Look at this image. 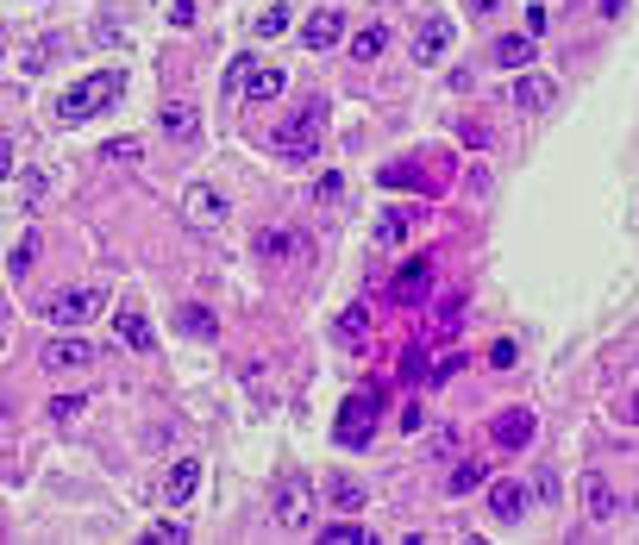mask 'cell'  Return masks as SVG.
Segmentation results:
<instances>
[{"instance_id":"cell-8","label":"cell","mask_w":639,"mask_h":545,"mask_svg":"<svg viewBox=\"0 0 639 545\" xmlns=\"http://www.w3.org/2000/svg\"><path fill=\"white\" fill-rule=\"evenodd\" d=\"M445 44H452V19H445L439 7L420 13V38H414V63H439Z\"/></svg>"},{"instance_id":"cell-20","label":"cell","mask_w":639,"mask_h":545,"mask_svg":"<svg viewBox=\"0 0 639 545\" xmlns=\"http://www.w3.org/2000/svg\"><path fill=\"white\" fill-rule=\"evenodd\" d=\"M383 44H389V26H364L358 38H351V63H376V57H383Z\"/></svg>"},{"instance_id":"cell-9","label":"cell","mask_w":639,"mask_h":545,"mask_svg":"<svg viewBox=\"0 0 639 545\" xmlns=\"http://www.w3.org/2000/svg\"><path fill=\"white\" fill-rule=\"evenodd\" d=\"M339 38H345V13H339V7H314V19L301 26V44H307V51H333Z\"/></svg>"},{"instance_id":"cell-16","label":"cell","mask_w":639,"mask_h":545,"mask_svg":"<svg viewBox=\"0 0 639 545\" xmlns=\"http://www.w3.org/2000/svg\"><path fill=\"white\" fill-rule=\"evenodd\" d=\"M188 220H195V226H220L226 220V195L207 188V182H195V188H188Z\"/></svg>"},{"instance_id":"cell-36","label":"cell","mask_w":639,"mask_h":545,"mask_svg":"<svg viewBox=\"0 0 639 545\" xmlns=\"http://www.w3.org/2000/svg\"><path fill=\"white\" fill-rule=\"evenodd\" d=\"M151 539H157V545H182V539H188V533H182V527H176V520H157V527H151Z\"/></svg>"},{"instance_id":"cell-29","label":"cell","mask_w":639,"mask_h":545,"mask_svg":"<svg viewBox=\"0 0 639 545\" xmlns=\"http://www.w3.org/2000/svg\"><path fill=\"white\" fill-rule=\"evenodd\" d=\"M289 32V7H264V19H257V38H276Z\"/></svg>"},{"instance_id":"cell-33","label":"cell","mask_w":639,"mask_h":545,"mask_svg":"<svg viewBox=\"0 0 639 545\" xmlns=\"http://www.w3.org/2000/svg\"><path fill=\"white\" fill-rule=\"evenodd\" d=\"M458 138H464L470 151H483V145H489V126H483V120H470V126H458Z\"/></svg>"},{"instance_id":"cell-30","label":"cell","mask_w":639,"mask_h":545,"mask_svg":"<svg viewBox=\"0 0 639 545\" xmlns=\"http://www.w3.org/2000/svg\"><path fill=\"white\" fill-rule=\"evenodd\" d=\"M51 57H57V44H32V51H26V57H19V69H26V76H38V69H44V63H51Z\"/></svg>"},{"instance_id":"cell-2","label":"cell","mask_w":639,"mask_h":545,"mask_svg":"<svg viewBox=\"0 0 639 545\" xmlns=\"http://www.w3.org/2000/svg\"><path fill=\"white\" fill-rule=\"evenodd\" d=\"M376 414H383V389H364V395H345V408H339V445L345 452H364L370 433H376Z\"/></svg>"},{"instance_id":"cell-24","label":"cell","mask_w":639,"mask_h":545,"mask_svg":"<svg viewBox=\"0 0 639 545\" xmlns=\"http://www.w3.org/2000/svg\"><path fill=\"white\" fill-rule=\"evenodd\" d=\"M495 63H502V69H527L533 63V38H502V44H495Z\"/></svg>"},{"instance_id":"cell-14","label":"cell","mask_w":639,"mask_h":545,"mask_svg":"<svg viewBox=\"0 0 639 545\" xmlns=\"http://www.w3.org/2000/svg\"><path fill=\"white\" fill-rule=\"evenodd\" d=\"M88 364H94L88 339H51L44 345V370H88Z\"/></svg>"},{"instance_id":"cell-39","label":"cell","mask_w":639,"mask_h":545,"mask_svg":"<svg viewBox=\"0 0 639 545\" xmlns=\"http://www.w3.org/2000/svg\"><path fill=\"white\" fill-rule=\"evenodd\" d=\"M401 426H408V439H414L420 426H426V414H420V401H408V408H401Z\"/></svg>"},{"instance_id":"cell-41","label":"cell","mask_w":639,"mask_h":545,"mask_svg":"<svg viewBox=\"0 0 639 545\" xmlns=\"http://www.w3.org/2000/svg\"><path fill=\"white\" fill-rule=\"evenodd\" d=\"M621 420H633V426H639V389H633V395L621 401Z\"/></svg>"},{"instance_id":"cell-15","label":"cell","mask_w":639,"mask_h":545,"mask_svg":"<svg viewBox=\"0 0 639 545\" xmlns=\"http://www.w3.org/2000/svg\"><path fill=\"white\" fill-rule=\"evenodd\" d=\"M157 126H163V138H182V145H188V138L201 132V113L188 107V101H163L157 107Z\"/></svg>"},{"instance_id":"cell-35","label":"cell","mask_w":639,"mask_h":545,"mask_svg":"<svg viewBox=\"0 0 639 545\" xmlns=\"http://www.w3.org/2000/svg\"><path fill=\"white\" fill-rule=\"evenodd\" d=\"M82 414V395H57L51 401V420H76Z\"/></svg>"},{"instance_id":"cell-10","label":"cell","mask_w":639,"mask_h":545,"mask_svg":"<svg viewBox=\"0 0 639 545\" xmlns=\"http://www.w3.org/2000/svg\"><path fill=\"white\" fill-rule=\"evenodd\" d=\"M527 502H533V495H527V483H514V477H502V483H489V514L502 520V527H514V520L527 514Z\"/></svg>"},{"instance_id":"cell-31","label":"cell","mask_w":639,"mask_h":545,"mask_svg":"<svg viewBox=\"0 0 639 545\" xmlns=\"http://www.w3.org/2000/svg\"><path fill=\"white\" fill-rule=\"evenodd\" d=\"M464 370V351H445V358L433 364V383H452V376Z\"/></svg>"},{"instance_id":"cell-37","label":"cell","mask_w":639,"mask_h":545,"mask_svg":"<svg viewBox=\"0 0 639 545\" xmlns=\"http://www.w3.org/2000/svg\"><path fill=\"white\" fill-rule=\"evenodd\" d=\"M314 195H320V201H326V207H333V201H339V195H345V176H320V188H314Z\"/></svg>"},{"instance_id":"cell-7","label":"cell","mask_w":639,"mask_h":545,"mask_svg":"<svg viewBox=\"0 0 639 545\" xmlns=\"http://www.w3.org/2000/svg\"><path fill=\"white\" fill-rule=\"evenodd\" d=\"M389 295H395L401 307H420L426 295H433V257H414V264H401L395 282H389Z\"/></svg>"},{"instance_id":"cell-26","label":"cell","mask_w":639,"mask_h":545,"mask_svg":"<svg viewBox=\"0 0 639 545\" xmlns=\"http://www.w3.org/2000/svg\"><path fill=\"white\" fill-rule=\"evenodd\" d=\"M358 333H370V307H364V301L339 314V339H345V345H358Z\"/></svg>"},{"instance_id":"cell-25","label":"cell","mask_w":639,"mask_h":545,"mask_svg":"<svg viewBox=\"0 0 639 545\" xmlns=\"http://www.w3.org/2000/svg\"><path fill=\"white\" fill-rule=\"evenodd\" d=\"M326 495H333V508H339V514L364 508V483H351V477H333V483H326Z\"/></svg>"},{"instance_id":"cell-42","label":"cell","mask_w":639,"mask_h":545,"mask_svg":"<svg viewBox=\"0 0 639 545\" xmlns=\"http://www.w3.org/2000/svg\"><path fill=\"white\" fill-rule=\"evenodd\" d=\"M470 13H483V19H489V13H502V0H470Z\"/></svg>"},{"instance_id":"cell-28","label":"cell","mask_w":639,"mask_h":545,"mask_svg":"<svg viewBox=\"0 0 639 545\" xmlns=\"http://www.w3.org/2000/svg\"><path fill=\"white\" fill-rule=\"evenodd\" d=\"M370 533L364 527H351V520H333V527H326V545H364Z\"/></svg>"},{"instance_id":"cell-11","label":"cell","mask_w":639,"mask_h":545,"mask_svg":"<svg viewBox=\"0 0 639 545\" xmlns=\"http://www.w3.org/2000/svg\"><path fill=\"white\" fill-rule=\"evenodd\" d=\"M94 314H101V289H69V295L51 301V320H57V326H82V320H94Z\"/></svg>"},{"instance_id":"cell-22","label":"cell","mask_w":639,"mask_h":545,"mask_svg":"<svg viewBox=\"0 0 639 545\" xmlns=\"http://www.w3.org/2000/svg\"><path fill=\"white\" fill-rule=\"evenodd\" d=\"M376 245H389V251L408 245V213H401V207H389L383 220H376Z\"/></svg>"},{"instance_id":"cell-13","label":"cell","mask_w":639,"mask_h":545,"mask_svg":"<svg viewBox=\"0 0 639 545\" xmlns=\"http://www.w3.org/2000/svg\"><path fill=\"white\" fill-rule=\"evenodd\" d=\"M195 489H201V458H176L170 464V477H163V502H195Z\"/></svg>"},{"instance_id":"cell-18","label":"cell","mask_w":639,"mask_h":545,"mask_svg":"<svg viewBox=\"0 0 639 545\" xmlns=\"http://www.w3.org/2000/svg\"><path fill=\"white\" fill-rule=\"evenodd\" d=\"M282 88H289V76H282L276 63H251L245 69V94H251V101H276Z\"/></svg>"},{"instance_id":"cell-21","label":"cell","mask_w":639,"mask_h":545,"mask_svg":"<svg viewBox=\"0 0 639 545\" xmlns=\"http://www.w3.org/2000/svg\"><path fill=\"white\" fill-rule=\"evenodd\" d=\"M301 251V232H264V239H257V257H264V264H282V257H295Z\"/></svg>"},{"instance_id":"cell-4","label":"cell","mask_w":639,"mask_h":545,"mask_svg":"<svg viewBox=\"0 0 639 545\" xmlns=\"http://www.w3.org/2000/svg\"><path fill=\"white\" fill-rule=\"evenodd\" d=\"M270 520L282 533H314V489H307V483H282L276 502H270Z\"/></svg>"},{"instance_id":"cell-23","label":"cell","mask_w":639,"mask_h":545,"mask_svg":"<svg viewBox=\"0 0 639 545\" xmlns=\"http://www.w3.org/2000/svg\"><path fill=\"white\" fill-rule=\"evenodd\" d=\"M477 483H489V464H483V458H458V464H452V495L477 489Z\"/></svg>"},{"instance_id":"cell-27","label":"cell","mask_w":639,"mask_h":545,"mask_svg":"<svg viewBox=\"0 0 639 545\" xmlns=\"http://www.w3.org/2000/svg\"><path fill=\"white\" fill-rule=\"evenodd\" d=\"M376 182H383V188H408V182H420V163H383Z\"/></svg>"},{"instance_id":"cell-38","label":"cell","mask_w":639,"mask_h":545,"mask_svg":"<svg viewBox=\"0 0 639 545\" xmlns=\"http://www.w3.org/2000/svg\"><path fill=\"white\" fill-rule=\"evenodd\" d=\"M19 195H26V201H44V176L26 170V176H19Z\"/></svg>"},{"instance_id":"cell-12","label":"cell","mask_w":639,"mask_h":545,"mask_svg":"<svg viewBox=\"0 0 639 545\" xmlns=\"http://www.w3.org/2000/svg\"><path fill=\"white\" fill-rule=\"evenodd\" d=\"M552 76H533V69H520L514 76V88H508V101L520 107V113H539V107H552Z\"/></svg>"},{"instance_id":"cell-34","label":"cell","mask_w":639,"mask_h":545,"mask_svg":"<svg viewBox=\"0 0 639 545\" xmlns=\"http://www.w3.org/2000/svg\"><path fill=\"white\" fill-rule=\"evenodd\" d=\"M32 257H38V245L26 239V245H19V251L7 257V270H13V276H26V270H32Z\"/></svg>"},{"instance_id":"cell-5","label":"cell","mask_w":639,"mask_h":545,"mask_svg":"<svg viewBox=\"0 0 639 545\" xmlns=\"http://www.w3.org/2000/svg\"><path fill=\"white\" fill-rule=\"evenodd\" d=\"M533 433H539L533 408H502V414L489 420V439L502 445V452H527V445H533Z\"/></svg>"},{"instance_id":"cell-17","label":"cell","mask_w":639,"mask_h":545,"mask_svg":"<svg viewBox=\"0 0 639 545\" xmlns=\"http://www.w3.org/2000/svg\"><path fill=\"white\" fill-rule=\"evenodd\" d=\"M176 326H182L188 339H220V314L201 307V301H182V307H176Z\"/></svg>"},{"instance_id":"cell-32","label":"cell","mask_w":639,"mask_h":545,"mask_svg":"<svg viewBox=\"0 0 639 545\" xmlns=\"http://www.w3.org/2000/svg\"><path fill=\"white\" fill-rule=\"evenodd\" d=\"M458 320H464V301L452 295V301H445V307H439V339H445V333H452V326H458Z\"/></svg>"},{"instance_id":"cell-1","label":"cell","mask_w":639,"mask_h":545,"mask_svg":"<svg viewBox=\"0 0 639 545\" xmlns=\"http://www.w3.org/2000/svg\"><path fill=\"white\" fill-rule=\"evenodd\" d=\"M113 94H120V76H88V82H76V88H63V101H57V120L63 126H82V120H94V113H101Z\"/></svg>"},{"instance_id":"cell-40","label":"cell","mask_w":639,"mask_h":545,"mask_svg":"<svg viewBox=\"0 0 639 545\" xmlns=\"http://www.w3.org/2000/svg\"><path fill=\"white\" fill-rule=\"evenodd\" d=\"M0 176H13V138H0Z\"/></svg>"},{"instance_id":"cell-6","label":"cell","mask_w":639,"mask_h":545,"mask_svg":"<svg viewBox=\"0 0 639 545\" xmlns=\"http://www.w3.org/2000/svg\"><path fill=\"white\" fill-rule=\"evenodd\" d=\"M113 339H120L126 351H151V345H157L151 314H145L138 301H120V307H113Z\"/></svg>"},{"instance_id":"cell-3","label":"cell","mask_w":639,"mask_h":545,"mask_svg":"<svg viewBox=\"0 0 639 545\" xmlns=\"http://www.w3.org/2000/svg\"><path fill=\"white\" fill-rule=\"evenodd\" d=\"M314 145H320V101H314V107H301L289 126H276V132H270V151H276L282 163H307V157H314Z\"/></svg>"},{"instance_id":"cell-19","label":"cell","mask_w":639,"mask_h":545,"mask_svg":"<svg viewBox=\"0 0 639 545\" xmlns=\"http://www.w3.org/2000/svg\"><path fill=\"white\" fill-rule=\"evenodd\" d=\"M583 508H589V520H614L621 514V495L608 489V477H583Z\"/></svg>"}]
</instances>
